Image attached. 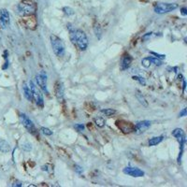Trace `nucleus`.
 Segmentation results:
<instances>
[{
    "label": "nucleus",
    "mask_w": 187,
    "mask_h": 187,
    "mask_svg": "<svg viewBox=\"0 0 187 187\" xmlns=\"http://www.w3.org/2000/svg\"><path fill=\"white\" fill-rule=\"evenodd\" d=\"M67 28L69 31V37L71 42L80 51H85L88 47V37L85 32L80 29H75L71 24L67 25Z\"/></svg>",
    "instance_id": "1"
},
{
    "label": "nucleus",
    "mask_w": 187,
    "mask_h": 187,
    "mask_svg": "<svg viewBox=\"0 0 187 187\" xmlns=\"http://www.w3.org/2000/svg\"><path fill=\"white\" fill-rule=\"evenodd\" d=\"M17 10L22 17L34 15L37 11V5L32 0H22L17 6Z\"/></svg>",
    "instance_id": "2"
},
{
    "label": "nucleus",
    "mask_w": 187,
    "mask_h": 187,
    "mask_svg": "<svg viewBox=\"0 0 187 187\" xmlns=\"http://www.w3.org/2000/svg\"><path fill=\"white\" fill-rule=\"evenodd\" d=\"M50 40H51V45H52L54 54L58 57H62L66 52V47L63 40L55 35H51Z\"/></svg>",
    "instance_id": "3"
},
{
    "label": "nucleus",
    "mask_w": 187,
    "mask_h": 187,
    "mask_svg": "<svg viewBox=\"0 0 187 187\" xmlns=\"http://www.w3.org/2000/svg\"><path fill=\"white\" fill-rule=\"evenodd\" d=\"M172 136L177 139V140L179 141V144H180V153H179V156H178V164H181L183 152H184V149L185 141H186L185 134H184V132L182 128H176V129L173 130Z\"/></svg>",
    "instance_id": "4"
},
{
    "label": "nucleus",
    "mask_w": 187,
    "mask_h": 187,
    "mask_svg": "<svg viewBox=\"0 0 187 187\" xmlns=\"http://www.w3.org/2000/svg\"><path fill=\"white\" fill-rule=\"evenodd\" d=\"M178 4L176 3H156L154 6V12L157 14H165L178 8Z\"/></svg>",
    "instance_id": "5"
},
{
    "label": "nucleus",
    "mask_w": 187,
    "mask_h": 187,
    "mask_svg": "<svg viewBox=\"0 0 187 187\" xmlns=\"http://www.w3.org/2000/svg\"><path fill=\"white\" fill-rule=\"evenodd\" d=\"M29 86H30V89H31V92H32L33 100L36 102V104L38 107L42 108L44 106V100H43L42 94L40 93V91L38 90V88L36 86V84L33 81L29 82Z\"/></svg>",
    "instance_id": "6"
},
{
    "label": "nucleus",
    "mask_w": 187,
    "mask_h": 187,
    "mask_svg": "<svg viewBox=\"0 0 187 187\" xmlns=\"http://www.w3.org/2000/svg\"><path fill=\"white\" fill-rule=\"evenodd\" d=\"M116 125L124 134H129L135 131V124H133L130 122H126L124 120H117Z\"/></svg>",
    "instance_id": "7"
},
{
    "label": "nucleus",
    "mask_w": 187,
    "mask_h": 187,
    "mask_svg": "<svg viewBox=\"0 0 187 187\" xmlns=\"http://www.w3.org/2000/svg\"><path fill=\"white\" fill-rule=\"evenodd\" d=\"M20 120H21L22 124L25 127V129H26L29 133L36 134V127H35V124H34V123L32 122V120H30V118H29L26 114L21 113V114H20Z\"/></svg>",
    "instance_id": "8"
},
{
    "label": "nucleus",
    "mask_w": 187,
    "mask_h": 187,
    "mask_svg": "<svg viewBox=\"0 0 187 187\" xmlns=\"http://www.w3.org/2000/svg\"><path fill=\"white\" fill-rule=\"evenodd\" d=\"M36 80H37V85L40 87V89L44 93L49 94L48 87H47V74H46V72L41 70L38 74L36 75Z\"/></svg>",
    "instance_id": "9"
},
{
    "label": "nucleus",
    "mask_w": 187,
    "mask_h": 187,
    "mask_svg": "<svg viewBox=\"0 0 187 187\" xmlns=\"http://www.w3.org/2000/svg\"><path fill=\"white\" fill-rule=\"evenodd\" d=\"M123 172L128 176L134 177V178H139V177H143L145 172L139 168H133V167H126L123 169Z\"/></svg>",
    "instance_id": "10"
},
{
    "label": "nucleus",
    "mask_w": 187,
    "mask_h": 187,
    "mask_svg": "<svg viewBox=\"0 0 187 187\" xmlns=\"http://www.w3.org/2000/svg\"><path fill=\"white\" fill-rule=\"evenodd\" d=\"M9 13L7 9L1 8L0 9V28L5 29L9 25Z\"/></svg>",
    "instance_id": "11"
},
{
    "label": "nucleus",
    "mask_w": 187,
    "mask_h": 187,
    "mask_svg": "<svg viewBox=\"0 0 187 187\" xmlns=\"http://www.w3.org/2000/svg\"><path fill=\"white\" fill-rule=\"evenodd\" d=\"M133 62V58L131 55L125 53L122 56V59H121V62H120V69L122 71H124L126 69H128L131 66Z\"/></svg>",
    "instance_id": "12"
},
{
    "label": "nucleus",
    "mask_w": 187,
    "mask_h": 187,
    "mask_svg": "<svg viewBox=\"0 0 187 187\" xmlns=\"http://www.w3.org/2000/svg\"><path fill=\"white\" fill-rule=\"evenodd\" d=\"M54 92H55V96L56 98L58 99L59 102H62L64 99V93H65V88L64 85L61 81H56L55 83V87H54Z\"/></svg>",
    "instance_id": "13"
},
{
    "label": "nucleus",
    "mask_w": 187,
    "mask_h": 187,
    "mask_svg": "<svg viewBox=\"0 0 187 187\" xmlns=\"http://www.w3.org/2000/svg\"><path fill=\"white\" fill-rule=\"evenodd\" d=\"M151 126V122L150 121H140V122H138L135 125V131H137L138 134H140V133H143L145 132L146 130H148Z\"/></svg>",
    "instance_id": "14"
},
{
    "label": "nucleus",
    "mask_w": 187,
    "mask_h": 187,
    "mask_svg": "<svg viewBox=\"0 0 187 187\" xmlns=\"http://www.w3.org/2000/svg\"><path fill=\"white\" fill-rule=\"evenodd\" d=\"M24 24L27 28L34 30L37 27V19L34 15L26 16V18L24 20Z\"/></svg>",
    "instance_id": "15"
},
{
    "label": "nucleus",
    "mask_w": 187,
    "mask_h": 187,
    "mask_svg": "<svg viewBox=\"0 0 187 187\" xmlns=\"http://www.w3.org/2000/svg\"><path fill=\"white\" fill-rule=\"evenodd\" d=\"M23 90H24V95L25 97L28 100V101H32L33 100V96H32V92L30 89V86H28L27 84H24L23 86Z\"/></svg>",
    "instance_id": "16"
},
{
    "label": "nucleus",
    "mask_w": 187,
    "mask_h": 187,
    "mask_svg": "<svg viewBox=\"0 0 187 187\" xmlns=\"http://www.w3.org/2000/svg\"><path fill=\"white\" fill-rule=\"evenodd\" d=\"M163 140H164V137H163V136L153 137V138L150 139L148 144H149V146H155V145L161 143V142L163 141Z\"/></svg>",
    "instance_id": "17"
},
{
    "label": "nucleus",
    "mask_w": 187,
    "mask_h": 187,
    "mask_svg": "<svg viewBox=\"0 0 187 187\" xmlns=\"http://www.w3.org/2000/svg\"><path fill=\"white\" fill-rule=\"evenodd\" d=\"M10 151V145L4 140H0V151L7 153Z\"/></svg>",
    "instance_id": "18"
},
{
    "label": "nucleus",
    "mask_w": 187,
    "mask_h": 187,
    "mask_svg": "<svg viewBox=\"0 0 187 187\" xmlns=\"http://www.w3.org/2000/svg\"><path fill=\"white\" fill-rule=\"evenodd\" d=\"M136 97H137V99L140 101V103L142 106H144V107H148V102H147V100L145 99V97L142 96V94H141L139 90H137Z\"/></svg>",
    "instance_id": "19"
},
{
    "label": "nucleus",
    "mask_w": 187,
    "mask_h": 187,
    "mask_svg": "<svg viewBox=\"0 0 187 187\" xmlns=\"http://www.w3.org/2000/svg\"><path fill=\"white\" fill-rule=\"evenodd\" d=\"M94 122H95L96 125L97 127H100V128L104 127V126H105V124H106L104 118H102V117H96V118L94 119Z\"/></svg>",
    "instance_id": "20"
},
{
    "label": "nucleus",
    "mask_w": 187,
    "mask_h": 187,
    "mask_svg": "<svg viewBox=\"0 0 187 187\" xmlns=\"http://www.w3.org/2000/svg\"><path fill=\"white\" fill-rule=\"evenodd\" d=\"M63 12H64L67 16H72V15H74L75 13L73 8H71L70 7H64V8H63Z\"/></svg>",
    "instance_id": "21"
},
{
    "label": "nucleus",
    "mask_w": 187,
    "mask_h": 187,
    "mask_svg": "<svg viewBox=\"0 0 187 187\" xmlns=\"http://www.w3.org/2000/svg\"><path fill=\"white\" fill-rule=\"evenodd\" d=\"M101 112H102L103 114H105V116L111 117L113 114L116 113V111L113 110V109H103V110H101Z\"/></svg>",
    "instance_id": "22"
},
{
    "label": "nucleus",
    "mask_w": 187,
    "mask_h": 187,
    "mask_svg": "<svg viewBox=\"0 0 187 187\" xmlns=\"http://www.w3.org/2000/svg\"><path fill=\"white\" fill-rule=\"evenodd\" d=\"M95 30V34L97 38H101V35H102V31H101V27L99 26V25H96L94 27Z\"/></svg>",
    "instance_id": "23"
},
{
    "label": "nucleus",
    "mask_w": 187,
    "mask_h": 187,
    "mask_svg": "<svg viewBox=\"0 0 187 187\" xmlns=\"http://www.w3.org/2000/svg\"><path fill=\"white\" fill-rule=\"evenodd\" d=\"M133 80L139 81L142 86H145V85H146V80H145V79L142 78V77H140V76H133Z\"/></svg>",
    "instance_id": "24"
},
{
    "label": "nucleus",
    "mask_w": 187,
    "mask_h": 187,
    "mask_svg": "<svg viewBox=\"0 0 187 187\" xmlns=\"http://www.w3.org/2000/svg\"><path fill=\"white\" fill-rule=\"evenodd\" d=\"M150 61L151 64H154L155 66H161L162 65V61L159 59V58H156V57H151V56H149Z\"/></svg>",
    "instance_id": "25"
},
{
    "label": "nucleus",
    "mask_w": 187,
    "mask_h": 187,
    "mask_svg": "<svg viewBox=\"0 0 187 187\" xmlns=\"http://www.w3.org/2000/svg\"><path fill=\"white\" fill-rule=\"evenodd\" d=\"M141 64H142V66H143L144 68H146V69L150 68V66L151 65V61H150L149 57H145V58H143V59L141 60Z\"/></svg>",
    "instance_id": "26"
},
{
    "label": "nucleus",
    "mask_w": 187,
    "mask_h": 187,
    "mask_svg": "<svg viewBox=\"0 0 187 187\" xmlns=\"http://www.w3.org/2000/svg\"><path fill=\"white\" fill-rule=\"evenodd\" d=\"M41 132H42V134L43 135H45V136H52V131H51L49 128H47V127H41Z\"/></svg>",
    "instance_id": "27"
},
{
    "label": "nucleus",
    "mask_w": 187,
    "mask_h": 187,
    "mask_svg": "<svg viewBox=\"0 0 187 187\" xmlns=\"http://www.w3.org/2000/svg\"><path fill=\"white\" fill-rule=\"evenodd\" d=\"M150 53H151L152 55H154L156 58H159L160 60H162V59H165L166 58V55L165 54H160V53H156V52H151Z\"/></svg>",
    "instance_id": "28"
},
{
    "label": "nucleus",
    "mask_w": 187,
    "mask_h": 187,
    "mask_svg": "<svg viewBox=\"0 0 187 187\" xmlns=\"http://www.w3.org/2000/svg\"><path fill=\"white\" fill-rule=\"evenodd\" d=\"M75 128H76L79 132H82V131L84 130L85 126H84L82 124H75Z\"/></svg>",
    "instance_id": "29"
},
{
    "label": "nucleus",
    "mask_w": 187,
    "mask_h": 187,
    "mask_svg": "<svg viewBox=\"0 0 187 187\" xmlns=\"http://www.w3.org/2000/svg\"><path fill=\"white\" fill-rule=\"evenodd\" d=\"M23 149L25 150V151H31V150H32V146H31V144H30V143L25 142V143H24V144H23Z\"/></svg>",
    "instance_id": "30"
},
{
    "label": "nucleus",
    "mask_w": 187,
    "mask_h": 187,
    "mask_svg": "<svg viewBox=\"0 0 187 187\" xmlns=\"http://www.w3.org/2000/svg\"><path fill=\"white\" fill-rule=\"evenodd\" d=\"M74 168H75V171H76L78 174H82V172H83V168H82L80 166H79V165H75Z\"/></svg>",
    "instance_id": "31"
},
{
    "label": "nucleus",
    "mask_w": 187,
    "mask_h": 187,
    "mask_svg": "<svg viewBox=\"0 0 187 187\" xmlns=\"http://www.w3.org/2000/svg\"><path fill=\"white\" fill-rule=\"evenodd\" d=\"M187 114V109L186 108H184L182 112L179 113V117H184V116H186Z\"/></svg>",
    "instance_id": "32"
},
{
    "label": "nucleus",
    "mask_w": 187,
    "mask_h": 187,
    "mask_svg": "<svg viewBox=\"0 0 187 187\" xmlns=\"http://www.w3.org/2000/svg\"><path fill=\"white\" fill-rule=\"evenodd\" d=\"M12 186L13 187H22L23 186V184L19 181H16L14 184H12Z\"/></svg>",
    "instance_id": "33"
},
{
    "label": "nucleus",
    "mask_w": 187,
    "mask_h": 187,
    "mask_svg": "<svg viewBox=\"0 0 187 187\" xmlns=\"http://www.w3.org/2000/svg\"><path fill=\"white\" fill-rule=\"evenodd\" d=\"M181 14L183 16H186L187 15V8H181Z\"/></svg>",
    "instance_id": "34"
},
{
    "label": "nucleus",
    "mask_w": 187,
    "mask_h": 187,
    "mask_svg": "<svg viewBox=\"0 0 187 187\" xmlns=\"http://www.w3.org/2000/svg\"><path fill=\"white\" fill-rule=\"evenodd\" d=\"M151 34H152L151 32H150V33H147V34H145V35H144V36L142 37V39H143V40H146V39H148V38H150V37H151Z\"/></svg>",
    "instance_id": "35"
},
{
    "label": "nucleus",
    "mask_w": 187,
    "mask_h": 187,
    "mask_svg": "<svg viewBox=\"0 0 187 187\" xmlns=\"http://www.w3.org/2000/svg\"><path fill=\"white\" fill-rule=\"evenodd\" d=\"M41 169L43 171H46V172H49V168H48V165H45V166H42L41 167Z\"/></svg>",
    "instance_id": "36"
},
{
    "label": "nucleus",
    "mask_w": 187,
    "mask_h": 187,
    "mask_svg": "<svg viewBox=\"0 0 187 187\" xmlns=\"http://www.w3.org/2000/svg\"><path fill=\"white\" fill-rule=\"evenodd\" d=\"M185 88H186V81L184 80H183V92L184 93L185 91Z\"/></svg>",
    "instance_id": "37"
}]
</instances>
